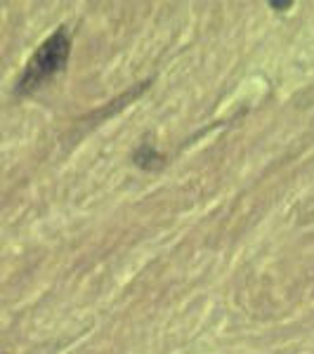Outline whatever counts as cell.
<instances>
[{
	"instance_id": "6da1fadb",
	"label": "cell",
	"mask_w": 314,
	"mask_h": 354,
	"mask_svg": "<svg viewBox=\"0 0 314 354\" xmlns=\"http://www.w3.org/2000/svg\"><path fill=\"white\" fill-rule=\"evenodd\" d=\"M68 53H71V38H68L64 28H57L53 36L36 50V55L28 59L24 73L19 78V85H17V95H31L48 81H53L64 68Z\"/></svg>"
}]
</instances>
